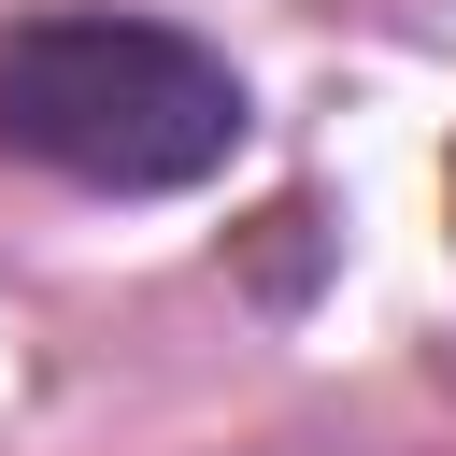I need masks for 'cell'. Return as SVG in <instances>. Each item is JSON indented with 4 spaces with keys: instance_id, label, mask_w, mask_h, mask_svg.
<instances>
[{
    "instance_id": "2",
    "label": "cell",
    "mask_w": 456,
    "mask_h": 456,
    "mask_svg": "<svg viewBox=\"0 0 456 456\" xmlns=\"http://www.w3.org/2000/svg\"><path fill=\"white\" fill-rule=\"evenodd\" d=\"M442 228H456V157H442Z\"/></svg>"
},
{
    "instance_id": "1",
    "label": "cell",
    "mask_w": 456,
    "mask_h": 456,
    "mask_svg": "<svg viewBox=\"0 0 456 456\" xmlns=\"http://www.w3.org/2000/svg\"><path fill=\"white\" fill-rule=\"evenodd\" d=\"M256 142V86L185 14L43 0L0 28V157L71 200H185Z\"/></svg>"
}]
</instances>
